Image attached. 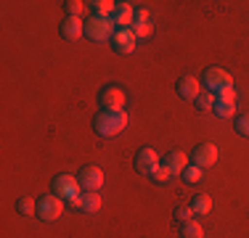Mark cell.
<instances>
[{
  "instance_id": "6da1fadb",
  "label": "cell",
  "mask_w": 249,
  "mask_h": 238,
  "mask_svg": "<svg viewBox=\"0 0 249 238\" xmlns=\"http://www.w3.org/2000/svg\"><path fill=\"white\" fill-rule=\"evenodd\" d=\"M93 127H96L98 135L111 138V135L122 133V130L127 127V111H101V114L93 119Z\"/></svg>"
},
{
  "instance_id": "7a4b0ae2",
  "label": "cell",
  "mask_w": 249,
  "mask_h": 238,
  "mask_svg": "<svg viewBox=\"0 0 249 238\" xmlns=\"http://www.w3.org/2000/svg\"><path fill=\"white\" fill-rule=\"evenodd\" d=\"M117 32V24L111 19H101V16H93V19L85 21V34L90 40H96V43H101V40H111Z\"/></svg>"
},
{
  "instance_id": "3957f363",
  "label": "cell",
  "mask_w": 249,
  "mask_h": 238,
  "mask_svg": "<svg viewBox=\"0 0 249 238\" xmlns=\"http://www.w3.org/2000/svg\"><path fill=\"white\" fill-rule=\"evenodd\" d=\"M101 109L104 111H124V103H127V95L120 85H106L101 90Z\"/></svg>"
},
{
  "instance_id": "277c9868",
  "label": "cell",
  "mask_w": 249,
  "mask_h": 238,
  "mask_svg": "<svg viewBox=\"0 0 249 238\" xmlns=\"http://www.w3.org/2000/svg\"><path fill=\"white\" fill-rule=\"evenodd\" d=\"M64 214V199H58V196H43V199L37 201V217L45 220V222H53V220H58Z\"/></svg>"
},
{
  "instance_id": "5b68a950",
  "label": "cell",
  "mask_w": 249,
  "mask_h": 238,
  "mask_svg": "<svg viewBox=\"0 0 249 238\" xmlns=\"http://www.w3.org/2000/svg\"><path fill=\"white\" fill-rule=\"evenodd\" d=\"M204 82H207V87H210L212 93L223 90V87H233V80H231V74H228L225 69H220V67L204 69Z\"/></svg>"
},
{
  "instance_id": "8992f818",
  "label": "cell",
  "mask_w": 249,
  "mask_h": 238,
  "mask_svg": "<svg viewBox=\"0 0 249 238\" xmlns=\"http://www.w3.org/2000/svg\"><path fill=\"white\" fill-rule=\"evenodd\" d=\"M80 180L72 175H58L56 180H53V193L58 196V199H74L77 193H80Z\"/></svg>"
},
{
  "instance_id": "52a82bcc",
  "label": "cell",
  "mask_w": 249,
  "mask_h": 238,
  "mask_svg": "<svg viewBox=\"0 0 249 238\" xmlns=\"http://www.w3.org/2000/svg\"><path fill=\"white\" fill-rule=\"evenodd\" d=\"M191 156H194V164L201 167V170H204V167H212L217 162V146L215 143H201V146L194 148Z\"/></svg>"
},
{
  "instance_id": "ba28073f",
  "label": "cell",
  "mask_w": 249,
  "mask_h": 238,
  "mask_svg": "<svg viewBox=\"0 0 249 238\" xmlns=\"http://www.w3.org/2000/svg\"><path fill=\"white\" fill-rule=\"evenodd\" d=\"M111 43H114V51H117V53H124V56H127V53L135 51L138 37H135V32L127 27V29H117L114 37H111Z\"/></svg>"
},
{
  "instance_id": "9c48e42d",
  "label": "cell",
  "mask_w": 249,
  "mask_h": 238,
  "mask_svg": "<svg viewBox=\"0 0 249 238\" xmlns=\"http://www.w3.org/2000/svg\"><path fill=\"white\" fill-rule=\"evenodd\" d=\"M157 167H159V153L154 151V148H149V146L141 148L138 156H135V170L143 172V175H151Z\"/></svg>"
},
{
  "instance_id": "30bf717a",
  "label": "cell",
  "mask_w": 249,
  "mask_h": 238,
  "mask_svg": "<svg viewBox=\"0 0 249 238\" xmlns=\"http://www.w3.org/2000/svg\"><path fill=\"white\" fill-rule=\"evenodd\" d=\"M80 186L85 190H101L104 186V172H101V167H85V170H80Z\"/></svg>"
},
{
  "instance_id": "8fae6325",
  "label": "cell",
  "mask_w": 249,
  "mask_h": 238,
  "mask_svg": "<svg viewBox=\"0 0 249 238\" xmlns=\"http://www.w3.org/2000/svg\"><path fill=\"white\" fill-rule=\"evenodd\" d=\"M199 93H201V87H199L196 77L186 74V77H180V80H178V95H180L183 101H196Z\"/></svg>"
},
{
  "instance_id": "7c38bea8",
  "label": "cell",
  "mask_w": 249,
  "mask_h": 238,
  "mask_svg": "<svg viewBox=\"0 0 249 238\" xmlns=\"http://www.w3.org/2000/svg\"><path fill=\"white\" fill-rule=\"evenodd\" d=\"M111 21L117 24V29H127L130 24H135V8L130 3H120V8L111 16Z\"/></svg>"
},
{
  "instance_id": "4fadbf2b",
  "label": "cell",
  "mask_w": 249,
  "mask_h": 238,
  "mask_svg": "<svg viewBox=\"0 0 249 238\" xmlns=\"http://www.w3.org/2000/svg\"><path fill=\"white\" fill-rule=\"evenodd\" d=\"M164 164H167V170L173 172V175H183V170L188 167V156L183 151H170Z\"/></svg>"
},
{
  "instance_id": "5bb4252c",
  "label": "cell",
  "mask_w": 249,
  "mask_h": 238,
  "mask_svg": "<svg viewBox=\"0 0 249 238\" xmlns=\"http://www.w3.org/2000/svg\"><path fill=\"white\" fill-rule=\"evenodd\" d=\"M61 32H64V37H67V40H77L80 34H85V24L77 19V16H69V19L64 21Z\"/></svg>"
},
{
  "instance_id": "9a60e30c",
  "label": "cell",
  "mask_w": 249,
  "mask_h": 238,
  "mask_svg": "<svg viewBox=\"0 0 249 238\" xmlns=\"http://www.w3.org/2000/svg\"><path fill=\"white\" fill-rule=\"evenodd\" d=\"M191 209L194 214H210L212 212V199L207 193H199V196H194V201H191Z\"/></svg>"
},
{
  "instance_id": "2e32d148",
  "label": "cell",
  "mask_w": 249,
  "mask_h": 238,
  "mask_svg": "<svg viewBox=\"0 0 249 238\" xmlns=\"http://www.w3.org/2000/svg\"><path fill=\"white\" fill-rule=\"evenodd\" d=\"M180 236L183 238H204V228H201V222L191 220V222H183L180 225Z\"/></svg>"
},
{
  "instance_id": "e0dca14e",
  "label": "cell",
  "mask_w": 249,
  "mask_h": 238,
  "mask_svg": "<svg viewBox=\"0 0 249 238\" xmlns=\"http://www.w3.org/2000/svg\"><path fill=\"white\" fill-rule=\"evenodd\" d=\"M194 103H196L201 111H212V109H215V103H217V95L212 93V90H201L199 98L194 101Z\"/></svg>"
},
{
  "instance_id": "ac0fdd59",
  "label": "cell",
  "mask_w": 249,
  "mask_h": 238,
  "mask_svg": "<svg viewBox=\"0 0 249 238\" xmlns=\"http://www.w3.org/2000/svg\"><path fill=\"white\" fill-rule=\"evenodd\" d=\"M101 206V196L96 190H85L82 193V212H98Z\"/></svg>"
},
{
  "instance_id": "d6986e66",
  "label": "cell",
  "mask_w": 249,
  "mask_h": 238,
  "mask_svg": "<svg viewBox=\"0 0 249 238\" xmlns=\"http://www.w3.org/2000/svg\"><path fill=\"white\" fill-rule=\"evenodd\" d=\"M16 209H19L21 217H35V214H37V204H35V201L29 199V196H24V199H19Z\"/></svg>"
},
{
  "instance_id": "ffe728a7",
  "label": "cell",
  "mask_w": 249,
  "mask_h": 238,
  "mask_svg": "<svg viewBox=\"0 0 249 238\" xmlns=\"http://www.w3.org/2000/svg\"><path fill=\"white\" fill-rule=\"evenodd\" d=\"M201 172H204L201 167H196V164H188L186 170H183V180H186V183H191V186H194V183H199V180H201Z\"/></svg>"
},
{
  "instance_id": "44dd1931",
  "label": "cell",
  "mask_w": 249,
  "mask_h": 238,
  "mask_svg": "<svg viewBox=\"0 0 249 238\" xmlns=\"http://www.w3.org/2000/svg\"><path fill=\"white\" fill-rule=\"evenodd\" d=\"M191 217H194V209H191V204H178L175 206V220L178 222H191Z\"/></svg>"
},
{
  "instance_id": "7402d4cb",
  "label": "cell",
  "mask_w": 249,
  "mask_h": 238,
  "mask_svg": "<svg viewBox=\"0 0 249 238\" xmlns=\"http://www.w3.org/2000/svg\"><path fill=\"white\" fill-rule=\"evenodd\" d=\"M133 32H135V37H138V40H146V37H151L154 27L149 21H135L133 24Z\"/></svg>"
},
{
  "instance_id": "603a6c76",
  "label": "cell",
  "mask_w": 249,
  "mask_h": 238,
  "mask_svg": "<svg viewBox=\"0 0 249 238\" xmlns=\"http://www.w3.org/2000/svg\"><path fill=\"white\" fill-rule=\"evenodd\" d=\"M170 175H173V172H170V170H167V164H164V167H162V164H159V167H157V170H154V172H151V175H149V177H151V180H154V183H167V180H170Z\"/></svg>"
},
{
  "instance_id": "cb8c5ba5",
  "label": "cell",
  "mask_w": 249,
  "mask_h": 238,
  "mask_svg": "<svg viewBox=\"0 0 249 238\" xmlns=\"http://www.w3.org/2000/svg\"><path fill=\"white\" fill-rule=\"evenodd\" d=\"M212 111H215V114L217 117H233V111H236V103H223V101H217V103H215V109H212Z\"/></svg>"
},
{
  "instance_id": "d4e9b609",
  "label": "cell",
  "mask_w": 249,
  "mask_h": 238,
  "mask_svg": "<svg viewBox=\"0 0 249 238\" xmlns=\"http://www.w3.org/2000/svg\"><path fill=\"white\" fill-rule=\"evenodd\" d=\"M85 5H88V3H82V0H69V3H67L69 16H77V19H80L82 11H85Z\"/></svg>"
},
{
  "instance_id": "484cf974",
  "label": "cell",
  "mask_w": 249,
  "mask_h": 238,
  "mask_svg": "<svg viewBox=\"0 0 249 238\" xmlns=\"http://www.w3.org/2000/svg\"><path fill=\"white\" fill-rule=\"evenodd\" d=\"M217 101H223V103H236V90L233 87H223V90H217Z\"/></svg>"
},
{
  "instance_id": "4316f807",
  "label": "cell",
  "mask_w": 249,
  "mask_h": 238,
  "mask_svg": "<svg viewBox=\"0 0 249 238\" xmlns=\"http://www.w3.org/2000/svg\"><path fill=\"white\" fill-rule=\"evenodd\" d=\"M236 133L249 138V114H241L239 119H236Z\"/></svg>"
},
{
  "instance_id": "83f0119b",
  "label": "cell",
  "mask_w": 249,
  "mask_h": 238,
  "mask_svg": "<svg viewBox=\"0 0 249 238\" xmlns=\"http://www.w3.org/2000/svg\"><path fill=\"white\" fill-rule=\"evenodd\" d=\"M135 21H149V11H146V8L135 11Z\"/></svg>"
}]
</instances>
